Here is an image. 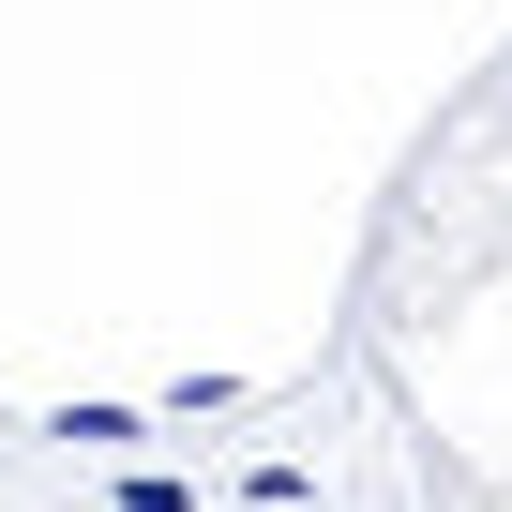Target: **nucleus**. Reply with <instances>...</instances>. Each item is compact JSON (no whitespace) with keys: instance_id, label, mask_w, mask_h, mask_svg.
Listing matches in <instances>:
<instances>
[{"instance_id":"obj_1","label":"nucleus","mask_w":512,"mask_h":512,"mask_svg":"<svg viewBox=\"0 0 512 512\" xmlns=\"http://www.w3.org/2000/svg\"><path fill=\"white\" fill-rule=\"evenodd\" d=\"M512 272V46L437 106V136L407 151L392 211H377V256H362V332L377 347H422L452 332L482 287Z\"/></svg>"}]
</instances>
